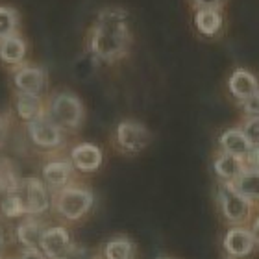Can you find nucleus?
<instances>
[{
    "label": "nucleus",
    "mask_w": 259,
    "mask_h": 259,
    "mask_svg": "<svg viewBox=\"0 0 259 259\" xmlns=\"http://www.w3.org/2000/svg\"><path fill=\"white\" fill-rule=\"evenodd\" d=\"M233 259H235V257H233Z\"/></svg>",
    "instance_id": "72a5a7b5"
},
{
    "label": "nucleus",
    "mask_w": 259,
    "mask_h": 259,
    "mask_svg": "<svg viewBox=\"0 0 259 259\" xmlns=\"http://www.w3.org/2000/svg\"><path fill=\"white\" fill-rule=\"evenodd\" d=\"M161 259H168V257H161Z\"/></svg>",
    "instance_id": "473e14b6"
},
{
    "label": "nucleus",
    "mask_w": 259,
    "mask_h": 259,
    "mask_svg": "<svg viewBox=\"0 0 259 259\" xmlns=\"http://www.w3.org/2000/svg\"><path fill=\"white\" fill-rule=\"evenodd\" d=\"M241 104V109H243L244 117H259V89L248 97L246 100H243Z\"/></svg>",
    "instance_id": "393cba45"
},
{
    "label": "nucleus",
    "mask_w": 259,
    "mask_h": 259,
    "mask_svg": "<svg viewBox=\"0 0 259 259\" xmlns=\"http://www.w3.org/2000/svg\"><path fill=\"white\" fill-rule=\"evenodd\" d=\"M219 205H221L222 217L237 226L248 222L254 209V204L241 196L230 184H221L219 187Z\"/></svg>",
    "instance_id": "20e7f679"
},
{
    "label": "nucleus",
    "mask_w": 259,
    "mask_h": 259,
    "mask_svg": "<svg viewBox=\"0 0 259 259\" xmlns=\"http://www.w3.org/2000/svg\"><path fill=\"white\" fill-rule=\"evenodd\" d=\"M21 259H45L43 255L39 254L37 250L35 248H28L26 252H24V254H22V257Z\"/></svg>",
    "instance_id": "c85d7f7f"
},
{
    "label": "nucleus",
    "mask_w": 259,
    "mask_h": 259,
    "mask_svg": "<svg viewBox=\"0 0 259 259\" xmlns=\"http://www.w3.org/2000/svg\"><path fill=\"white\" fill-rule=\"evenodd\" d=\"M21 28V15L13 6L0 4V39L19 33Z\"/></svg>",
    "instance_id": "412c9836"
},
{
    "label": "nucleus",
    "mask_w": 259,
    "mask_h": 259,
    "mask_svg": "<svg viewBox=\"0 0 259 259\" xmlns=\"http://www.w3.org/2000/svg\"><path fill=\"white\" fill-rule=\"evenodd\" d=\"M230 185L252 204L259 202V168L246 167L237 178L230 182Z\"/></svg>",
    "instance_id": "f3484780"
},
{
    "label": "nucleus",
    "mask_w": 259,
    "mask_h": 259,
    "mask_svg": "<svg viewBox=\"0 0 259 259\" xmlns=\"http://www.w3.org/2000/svg\"><path fill=\"white\" fill-rule=\"evenodd\" d=\"M132 43L134 35L130 30V15L120 6L102 8L85 35L89 58L106 65L126 58Z\"/></svg>",
    "instance_id": "f257e3e1"
},
{
    "label": "nucleus",
    "mask_w": 259,
    "mask_h": 259,
    "mask_svg": "<svg viewBox=\"0 0 259 259\" xmlns=\"http://www.w3.org/2000/svg\"><path fill=\"white\" fill-rule=\"evenodd\" d=\"M72 172H74V167L70 161H50L45 165L43 168V178L45 182L54 187V189H61L69 184V180L72 178Z\"/></svg>",
    "instance_id": "a211bd4d"
},
{
    "label": "nucleus",
    "mask_w": 259,
    "mask_h": 259,
    "mask_svg": "<svg viewBox=\"0 0 259 259\" xmlns=\"http://www.w3.org/2000/svg\"><path fill=\"white\" fill-rule=\"evenodd\" d=\"M259 89V80L255 78L254 72H250L248 69L237 67L232 70V74L228 78V91L237 102H243L248 97H252Z\"/></svg>",
    "instance_id": "1a4fd4ad"
},
{
    "label": "nucleus",
    "mask_w": 259,
    "mask_h": 259,
    "mask_svg": "<svg viewBox=\"0 0 259 259\" xmlns=\"http://www.w3.org/2000/svg\"><path fill=\"white\" fill-rule=\"evenodd\" d=\"M194 28L205 39H213L224 30V13L217 8H202L194 10Z\"/></svg>",
    "instance_id": "9b49d317"
},
{
    "label": "nucleus",
    "mask_w": 259,
    "mask_h": 259,
    "mask_svg": "<svg viewBox=\"0 0 259 259\" xmlns=\"http://www.w3.org/2000/svg\"><path fill=\"white\" fill-rule=\"evenodd\" d=\"M45 113L61 130H76L83 120V104L74 93L60 91L50 97Z\"/></svg>",
    "instance_id": "f03ea898"
},
{
    "label": "nucleus",
    "mask_w": 259,
    "mask_h": 259,
    "mask_svg": "<svg viewBox=\"0 0 259 259\" xmlns=\"http://www.w3.org/2000/svg\"><path fill=\"white\" fill-rule=\"evenodd\" d=\"M28 132H30V139L41 148H56L63 143V134L61 128L56 122L45 115H39L37 119L28 122Z\"/></svg>",
    "instance_id": "6e6552de"
},
{
    "label": "nucleus",
    "mask_w": 259,
    "mask_h": 259,
    "mask_svg": "<svg viewBox=\"0 0 259 259\" xmlns=\"http://www.w3.org/2000/svg\"><path fill=\"white\" fill-rule=\"evenodd\" d=\"M41 250L49 257L56 259V257H63L67 254V250L70 246V237L69 232L65 228H49L43 232V237H41V243H39Z\"/></svg>",
    "instance_id": "4468645a"
},
{
    "label": "nucleus",
    "mask_w": 259,
    "mask_h": 259,
    "mask_svg": "<svg viewBox=\"0 0 259 259\" xmlns=\"http://www.w3.org/2000/svg\"><path fill=\"white\" fill-rule=\"evenodd\" d=\"M11 72H13V85H15L17 93H28V95L41 97L49 85V74L39 65L22 63L15 69H11Z\"/></svg>",
    "instance_id": "0eeeda50"
},
{
    "label": "nucleus",
    "mask_w": 259,
    "mask_h": 259,
    "mask_svg": "<svg viewBox=\"0 0 259 259\" xmlns=\"http://www.w3.org/2000/svg\"><path fill=\"white\" fill-rule=\"evenodd\" d=\"M15 111L22 120L37 119L39 115H45V102L39 95H28V93H17Z\"/></svg>",
    "instance_id": "6ab92c4d"
},
{
    "label": "nucleus",
    "mask_w": 259,
    "mask_h": 259,
    "mask_svg": "<svg viewBox=\"0 0 259 259\" xmlns=\"http://www.w3.org/2000/svg\"><path fill=\"white\" fill-rule=\"evenodd\" d=\"M28 45L21 33H13L8 37L0 39V63L15 69L19 65L26 63Z\"/></svg>",
    "instance_id": "9d476101"
},
{
    "label": "nucleus",
    "mask_w": 259,
    "mask_h": 259,
    "mask_svg": "<svg viewBox=\"0 0 259 259\" xmlns=\"http://www.w3.org/2000/svg\"><path fill=\"white\" fill-rule=\"evenodd\" d=\"M6 182H8V176H6L4 163L0 161V187H2V185H6V189H8V184H6Z\"/></svg>",
    "instance_id": "c756f323"
},
{
    "label": "nucleus",
    "mask_w": 259,
    "mask_h": 259,
    "mask_svg": "<svg viewBox=\"0 0 259 259\" xmlns=\"http://www.w3.org/2000/svg\"><path fill=\"white\" fill-rule=\"evenodd\" d=\"M228 0H189V4L193 10H202V8H217L222 10L226 6Z\"/></svg>",
    "instance_id": "a878e982"
},
{
    "label": "nucleus",
    "mask_w": 259,
    "mask_h": 259,
    "mask_svg": "<svg viewBox=\"0 0 259 259\" xmlns=\"http://www.w3.org/2000/svg\"><path fill=\"white\" fill-rule=\"evenodd\" d=\"M0 211L4 213L6 217H10V219H15V217H21V215H26V211H24V205H22V200L19 198V194L15 191H8L2 202H0Z\"/></svg>",
    "instance_id": "5701e85b"
},
{
    "label": "nucleus",
    "mask_w": 259,
    "mask_h": 259,
    "mask_svg": "<svg viewBox=\"0 0 259 259\" xmlns=\"http://www.w3.org/2000/svg\"><path fill=\"white\" fill-rule=\"evenodd\" d=\"M219 145H221L222 152H228V154L237 156V157H241V159H244V156L248 154L250 146H252L241 128L224 130L221 134V137H219Z\"/></svg>",
    "instance_id": "dca6fc26"
},
{
    "label": "nucleus",
    "mask_w": 259,
    "mask_h": 259,
    "mask_svg": "<svg viewBox=\"0 0 259 259\" xmlns=\"http://www.w3.org/2000/svg\"><path fill=\"white\" fill-rule=\"evenodd\" d=\"M4 135H6V120H4V117L0 115V141L4 139Z\"/></svg>",
    "instance_id": "7c9ffc66"
},
{
    "label": "nucleus",
    "mask_w": 259,
    "mask_h": 259,
    "mask_svg": "<svg viewBox=\"0 0 259 259\" xmlns=\"http://www.w3.org/2000/svg\"><path fill=\"white\" fill-rule=\"evenodd\" d=\"M224 248L232 257L241 259L252 254V250L255 248L254 237L250 230L243 226H235L232 230H228L226 237H224Z\"/></svg>",
    "instance_id": "ddd939ff"
},
{
    "label": "nucleus",
    "mask_w": 259,
    "mask_h": 259,
    "mask_svg": "<svg viewBox=\"0 0 259 259\" xmlns=\"http://www.w3.org/2000/svg\"><path fill=\"white\" fill-rule=\"evenodd\" d=\"M11 191H15L19 194V198L22 200L24 211L28 215H37V213H45L49 209V191L45 187V184L37 178H24L19 180Z\"/></svg>",
    "instance_id": "39448f33"
},
{
    "label": "nucleus",
    "mask_w": 259,
    "mask_h": 259,
    "mask_svg": "<svg viewBox=\"0 0 259 259\" xmlns=\"http://www.w3.org/2000/svg\"><path fill=\"white\" fill-rule=\"evenodd\" d=\"M246 165H244V159L237 156H232L228 152H219L213 159V170H215L217 178L221 180L222 184H230L237 178L239 174L243 172Z\"/></svg>",
    "instance_id": "2eb2a0df"
},
{
    "label": "nucleus",
    "mask_w": 259,
    "mask_h": 259,
    "mask_svg": "<svg viewBox=\"0 0 259 259\" xmlns=\"http://www.w3.org/2000/svg\"><path fill=\"white\" fill-rule=\"evenodd\" d=\"M244 165L248 168H259V145L250 146L248 154L244 156Z\"/></svg>",
    "instance_id": "bb28decb"
},
{
    "label": "nucleus",
    "mask_w": 259,
    "mask_h": 259,
    "mask_svg": "<svg viewBox=\"0 0 259 259\" xmlns=\"http://www.w3.org/2000/svg\"><path fill=\"white\" fill-rule=\"evenodd\" d=\"M106 259H134V244L128 239H113L106 244Z\"/></svg>",
    "instance_id": "4be33fe9"
},
{
    "label": "nucleus",
    "mask_w": 259,
    "mask_h": 259,
    "mask_svg": "<svg viewBox=\"0 0 259 259\" xmlns=\"http://www.w3.org/2000/svg\"><path fill=\"white\" fill-rule=\"evenodd\" d=\"M102 150L93 143H81L76 145L70 152V163L72 167L81 172H95L102 165Z\"/></svg>",
    "instance_id": "f8f14e48"
},
{
    "label": "nucleus",
    "mask_w": 259,
    "mask_h": 259,
    "mask_svg": "<svg viewBox=\"0 0 259 259\" xmlns=\"http://www.w3.org/2000/svg\"><path fill=\"white\" fill-rule=\"evenodd\" d=\"M95 196L83 187H61L54 196V207L67 221H78L93 207Z\"/></svg>",
    "instance_id": "7ed1b4c3"
},
{
    "label": "nucleus",
    "mask_w": 259,
    "mask_h": 259,
    "mask_svg": "<svg viewBox=\"0 0 259 259\" xmlns=\"http://www.w3.org/2000/svg\"><path fill=\"white\" fill-rule=\"evenodd\" d=\"M45 226L37 221H26L22 222L19 230H17V237L24 246L28 248H37L39 243H41V237H43Z\"/></svg>",
    "instance_id": "aec40b11"
},
{
    "label": "nucleus",
    "mask_w": 259,
    "mask_h": 259,
    "mask_svg": "<svg viewBox=\"0 0 259 259\" xmlns=\"http://www.w3.org/2000/svg\"><path fill=\"white\" fill-rule=\"evenodd\" d=\"M241 130L250 141V145H259V117H246Z\"/></svg>",
    "instance_id": "b1692460"
},
{
    "label": "nucleus",
    "mask_w": 259,
    "mask_h": 259,
    "mask_svg": "<svg viewBox=\"0 0 259 259\" xmlns=\"http://www.w3.org/2000/svg\"><path fill=\"white\" fill-rule=\"evenodd\" d=\"M0 246H2V233H0Z\"/></svg>",
    "instance_id": "2f4dec72"
},
{
    "label": "nucleus",
    "mask_w": 259,
    "mask_h": 259,
    "mask_svg": "<svg viewBox=\"0 0 259 259\" xmlns=\"http://www.w3.org/2000/svg\"><path fill=\"white\" fill-rule=\"evenodd\" d=\"M117 146L126 154H139L150 145L152 134L145 124L137 120H122L115 130Z\"/></svg>",
    "instance_id": "423d86ee"
},
{
    "label": "nucleus",
    "mask_w": 259,
    "mask_h": 259,
    "mask_svg": "<svg viewBox=\"0 0 259 259\" xmlns=\"http://www.w3.org/2000/svg\"><path fill=\"white\" fill-rule=\"evenodd\" d=\"M250 233H252V237H254V243L259 244V217H255V221L252 222V226H250Z\"/></svg>",
    "instance_id": "cd10ccee"
}]
</instances>
